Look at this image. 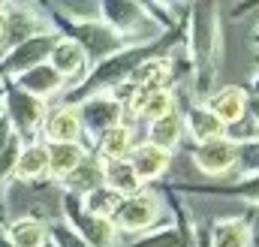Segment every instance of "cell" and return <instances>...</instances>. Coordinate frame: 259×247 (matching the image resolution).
Returning a JSON list of instances; mask_svg holds the SVG:
<instances>
[{
    "label": "cell",
    "mask_w": 259,
    "mask_h": 247,
    "mask_svg": "<svg viewBox=\"0 0 259 247\" xmlns=\"http://www.w3.org/2000/svg\"><path fill=\"white\" fill-rule=\"evenodd\" d=\"M184 52L190 61L187 100L205 103L217 91L223 66V15L217 3H190L184 18Z\"/></svg>",
    "instance_id": "1"
},
{
    "label": "cell",
    "mask_w": 259,
    "mask_h": 247,
    "mask_svg": "<svg viewBox=\"0 0 259 247\" xmlns=\"http://www.w3.org/2000/svg\"><path fill=\"white\" fill-rule=\"evenodd\" d=\"M169 220V208H166V199L160 193V187H142L139 193L124 196L112 214V223L118 226L121 238H136V235H145L157 226H163Z\"/></svg>",
    "instance_id": "2"
},
{
    "label": "cell",
    "mask_w": 259,
    "mask_h": 247,
    "mask_svg": "<svg viewBox=\"0 0 259 247\" xmlns=\"http://www.w3.org/2000/svg\"><path fill=\"white\" fill-rule=\"evenodd\" d=\"M49 18H52V27H55L61 36L72 39V43L88 55L91 66H97V63H103L106 58L118 55L121 49H127V43H124L106 21H100V18L69 21V18H61V15H52V12H49Z\"/></svg>",
    "instance_id": "3"
},
{
    "label": "cell",
    "mask_w": 259,
    "mask_h": 247,
    "mask_svg": "<svg viewBox=\"0 0 259 247\" xmlns=\"http://www.w3.org/2000/svg\"><path fill=\"white\" fill-rule=\"evenodd\" d=\"M0 112L21 142H36L46 121L49 103L24 94L15 81H0Z\"/></svg>",
    "instance_id": "4"
},
{
    "label": "cell",
    "mask_w": 259,
    "mask_h": 247,
    "mask_svg": "<svg viewBox=\"0 0 259 247\" xmlns=\"http://www.w3.org/2000/svg\"><path fill=\"white\" fill-rule=\"evenodd\" d=\"M61 220L84 241L88 247H121V232L109 217H97L84 211L81 199L61 193Z\"/></svg>",
    "instance_id": "5"
},
{
    "label": "cell",
    "mask_w": 259,
    "mask_h": 247,
    "mask_svg": "<svg viewBox=\"0 0 259 247\" xmlns=\"http://www.w3.org/2000/svg\"><path fill=\"white\" fill-rule=\"evenodd\" d=\"M52 18L49 9L39 3H9L6 6V33L0 43V55H6L9 49L39 36V33H52Z\"/></svg>",
    "instance_id": "6"
},
{
    "label": "cell",
    "mask_w": 259,
    "mask_h": 247,
    "mask_svg": "<svg viewBox=\"0 0 259 247\" xmlns=\"http://www.w3.org/2000/svg\"><path fill=\"white\" fill-rule=\"evenodd\" d=\"M75 109H78L81 130H84V145H88L91 151H94L97 139H100L106 130H112V127H118V124L127 121V106H124L115 94L88 97V100H81Z\"/></svg>",
    "instance_id": "7"
},
{
    "label": "cell",
    "mask_w": 259,
    "mask_h": 247,
    "mask_svg": "<svg viewBox=\"0 0 259 247\" xmlns=\"http://www.w3.org/2000/svg\"><path fill=\"white\" fill-rule=\"evenodd\" d=\"M190 163L205 178H229L238 169V142L223 136L214 142L190 145Z\"/></svg>",
    "instance_id": "8"
},
{
    "label": "cell",
    "mask_w": 259,
    "mask_h": 247,
    "mask_svg": "<svg viewBox=\"0 0 259 247\" xmlns=\"http://www.w3.org/2000/svg\"><path fill=\"white\" fill-rule=\"evenodd\" d=\"M178 196H211V199H232L259 208V172L253 175H232L217 184H169Z\"/></svg>",
    "instance_id": "9"
},
{
    "label": "cell",
    "mask_w": 259,
    "mask_h": 247,
    "mask_svg": "<svg viewBox=\"0 0 259 247\" xmlns=\"http://www.w3.org/2000/svg\"><path fill=\"white\" fill-rule=\"evenodd\" d=\"M39 142L46 145H84V130H81V118L75 106H64V103H52L46 112V121L39 130ZM88 148V145H84Z\"/></svg>",
    "instance_id": "10"
},
{
    "label": "cell",
    "mask_w": 259,
    "mask_h": 247,
    "mask_svg": "<svg viewBox=\"0 0 259 247\" xmlns=\"http://www.w3.org/2000/svg\"><path fill=\"white\" fill-rule=\"evenodd\" d=\"M247 103H250V91L247 88H241V85H223L202 106L223 124L226 130H232V127H241V124L247 121Z\"/></svg>",
    "instance_id": "11"
},
{
    "label": "cell",
    "mask_w": 259,
    "mask_h": 247,
    "mask_svg": "<svg viewBox=\"0 0 259 247\" xmlns=\"http://www.w3.org/2000/svg\"><path fill=\"white\" fill-rule=\"evenodd\" d=\"M127 160L133 163L139 181L145 187H157L163 181V175L169 172V166H172V154L157 148V145H151V142H145V139L136 142V148H133V154Z\"/></svg>",
    "instance_id": "12"
},
{
    "label": "cell",
    "mask_w": 259,
    "mask_h": 247,
    "mask_svg": "<svg viewBox=\"0 0 259 247\" xmlns=\"http://www.w3.org/2000/svg\"><path fill=\"white\" fill-rule=\"evenodd\" d=\"M49 66L64 78L69 88L78 85V81L91 72L88 55H84L72 39H66V36H58V43H55V49H52V55H49Z\"/></svg>",
    "instance_id": "13"
},
{
    "label": "cell",
    "mask_w": 259,
    "mask_h": 247,
    "mask_svg": "<svg viewBox=\"0 0 259 247\" xmlns=\"http://www.w3.org/2000/svg\"><path fill=\"white\" fill-rule=\"evenodd\" d=\"M15 85H18L24 94L36 97V100H42V103H58V100L64 97V91L69 88L49 63H39V66H33V69H27L24 75L15 78Z\"/></svg>",
    "instance_id": "14"
},
{
    "label": "cell",
    "mask_w": 259,
    "mask_h": 247,
    "mask_svg": "<svg viewBox=\"0 0 259 247\" xmlns=\"http://www.w3.org/2000/svg\"><path fill=\"white\" fill-rule=\"evenodd\" d=\"M208 247H256V229L247 217H217L208 232Z\"/></svg>",
    "instance_id": "15"
},
{
    "label": "cell",
    "mask_w": 259,
    "mask_h": 247,
    "mask_svg": "<svg viewBox=\"0 0 259 247\" xmlns=\"http://www.w3.org/2000/svg\"><path fill=\"white\" fill-rule=\"evenodd\" d=\"M49 175V148L46 142H24L21 145V154L12 166V175H9V184H36Z\"/></svg>",
    "instance_id": "16"
},
{
    "label": "cell",
    "mask_w": 259,
    "mask_h": 247,
    "mask_svg": "<svg viewBox=\"0 0 259 247\" xmlns=\"http://www.w3.org/2000/svg\"><path fill=\"white\" fill-rule=\"evenodd\" d=\"M181 115H184V133H187V139L193 142V145H202V142H214V139H223L229 130L223 127V124L217 121L202 103H193V100H187L184 106H181Z\"/></svg>",
    "instance_id": "17"
},
{
    "label": "cell",
    "mask_w": 259,
    "mask_h": 247,
    "mask_svg": "<svg viewBox=\"0 0 259 247\" xmlns=\"http://www.w3.org/2000/svg\"><path fill=\"white\" fill-rule=\"evenodd\" d=\"M58 187H61V193H66V196H75V199L91 196L94 190H100V187H103V160L91 151V154L84 157V163H81L72 175H66Z\"/></svg>",
    "instance_id": "18"
},
{
    "label": "cell",
    "mask_w": 259,
    "mask_h": 247,
    "mask_svg": "<svg viewBox=\"0 0 259 247\" xmlns=\"http://www.w3.org/2000/svg\"><path fill=\"white\" fill-rule=\"evenodd\" d=\"M136 130L139 127H133V124H118V127H112V130H106L100 139H97V145H94V154L106 163V160H127L130 154H133V148H136Z\"/></svg>",
    "instance_id": "19"
},
{
    "label": "cell",
    "mask_w": 259,
    "mask_h": 247,
    "mask_svg": "<svg viewBox=\"0 0 259 247\" xmlns=\"http://www.w3.org/2000/svg\"><path fill=\"white\" fill-rule=\"evenodd\" d=\"M184 139H187V133H184L181 106H178L175 112H169L166 118H160V121H154V124L145 127V142H151V145H157V148H163V151H169V154H175Z\"/></svg>",
    "instance_id": "20"
},
{
    "label": "cell",
    "mask_w": 259,
    "mask_h": 247,
    "mask_svg": "<svg viewBox=\"0 0 259 247\" xmlns=\"http://www.w3.org/2000/svg\"><path fill=\"white\" fill-rule=\"evenodd\" d=\"M6 238L12 247H49V223L33 214L12 217L6 223Z\"/></svg>",
    "instance_id": "21"
},
{
    "label": "cell",
    "mask_w": 259,
    "mask_h": 247,
    "mask_svg": "<svg viewBox=\"0 0 259 247\" xmlns=\"http://www.w3.org/2000/svg\"><path fill=\"white\" fill-rule=\"evenodd\" d=\"M49 148V178L55 181V184H61L66 175H72L81 163H84V157L91 154V148H84V145H46Z\"/></svg>",
    "instance_id": "22"
},
{
    "label": "cell",
    "mask_w": 259,
    "mask_h": 247,
    "mask_svg": "<svg viewBox=\"0 0 259 247\" xmlns=\"http://www.w3.org/2000/svg\"><path fill=\"white\" fill-rule=\"evenodd\" d=\"M103 187H109L115 196L124 199V196L139 193L145 184L139 181V175H136L130 160H106L103 163Z\"/></svg>",
    "instance_id": "23"
},
{
    "label": "cell",
    "mask_w": 259,
    "mask_h": 247,
    "mask_svg": "<svg viewBox=\"0 0 259 247\" xmlns=\"http://www.w3.org/2000/svg\"><path fill=\"white\" fill-rule=\"evenodd\" d=\"M21 145L24 142L15 136V130L9 127V121L0 112V193L3 196L9 190V175H12V166H15L18 154H21Z\"/></svg>",
    "instance_id": "24"
},
{
    "label": "cell",
    "mask_w": 259,
    "mask_h": 247,
    "mask_svg": "<svg viewBox=\"0 0 259 247\" xmlns=\"http://www.w3.org/2000/svg\"><path fill=\"white\" fill-rule=\"evenodd\" d=\"M118 202H121V196H115L109 187H100V190H94L91 196H84V199H81L84 211H91V214H97V217H109V220H112V214H115Z\"/></svg>",
    "instance_id": "25"
},
{
    "label": "cell",
    "mask_w": 259,
    "mask_h": 247,
    "mask_svg": "<svg viewBox=\"0 0 259 247\" xmlns=\"http://www.w3.org/2000/svg\"><path fill=\"white\" fill-rule=\"evenodd\" d=\"M259 172V139L241 142L238 145V169L235 175H253Z\"/></svg>",
    "instance_id": "26"
},
{
    "label": "cell",
    "mask_w": 259,
    "mask_h": 247,
    "mask_svg": "<svg viewBox=\"0 0 259 247\" xmlns=\"http://www.w3.org/2000/svg\"><path fill=\"white\" fill-rule=\"evenodd\" d=\"M49 247H88L64 220H55L49 223Z\"/></svg>",
    "instance_id": "27"
},
{
    "label": "cell",
    "mask_w": 259,
    "mask_h": 247,
    "mask_svg": "<svg viewBox=\"0 0 259 247\" xmlns=\"http://www.w3.org/2000/svg\"><path fill=\"white\" fill-rule=\"evenodd\" d=\"M247 121H250V127L259 133V94H250V103H247Z\"/></svg>",
    "instance_id": "28"
},
{
    "label": "cell",
    "mask_w": 259,
    "mask_h": 247,
    "mask_svg": "<svg viewBox=\"0 0 259 247\" xmlns=\"http://www.w3.org/2000/svg\"><path fill=\"white\" fill-rule=\"evenodd\" d=\"M6 0H0V43H3V33H6Z\"/></svg>",
    "instance_id": "29"
},
{
    "label": "cell",
    "mask_w": 259,
    "mask_h": 247,
    "mask_svg": "<svg viewBox=\"0 0 259 247\" xmlns=\"http://www.w3.org/2000/svg\"><path fill=\"white\" fill-rule=\"evenodd\" d=\"M250 94H259V66L253 69V75H250V88H247Z\"/></svg>",
    "instance_id": "30"
},
{
    "label": "cell",
    "mask_w": 259,
    "mask_h": 247,
    "mask_svg": "<svg viewBox=\"0 0 259 247\" xmlns=\"http://www.w3.org/2000/svg\"><path fill=\"white\" fill-rule=\"evenodd\" d=\"M0 247H12V241L6 238V223L0 220Z\"/></svg>",
    "instance_id": "31"
},
{
    "label": "cell",
    "mask_w": 259,
    "mask_h": 247,
    "mask_svg": "<svg viewBox=\"0 0 259 247\" xmlns=\"http://www.w3.org/2000/svg\"><path fill=\"white\" fill-rule=\"evenodd\" d=\"M253 46H256V52H259V24L253 27Z\"/></svg>",
    "instance_id": "32"
}]
</instances>
